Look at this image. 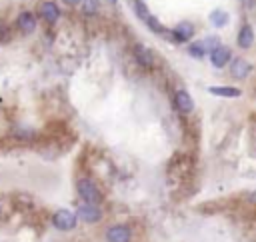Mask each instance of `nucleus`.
Instances as JSON below:
<instances>
[{"instance_id": "10", "label": "nucleus", "mask_w": 256, "mask_h": 242, "mask_svg": "<svg viewBox=\"0 0 256 242\" xmlns=\"http://www.w3.org/2000/svg\"><path fill=\"white\" fill-rule=\"evenodd\" d=\"M174 104H176V108H178L182 114H190V112L194 110V100H192V96H190L186 90H178V92L174 94Z\"/></svg>"}, {"instance_id": "18", "label": "nucleus", "mask_w": 256, "mask_h": 242, "mask_svg": "<svg viewBox=\"0 0 256 242\" xmlns=\"http://www.w3.org/2000/svg\"><path fill=\"white\" fill-rule=\"evenodd\" d=\"M62 2H64L66 6H78V4L82 2V0H62Z\"/></svg>"}, {"instance_id": "4", "label": "nucleus", "mask_w": 256, "mask_h": 242, "mask_svg": "<svg viewBox=\"0 0 256 242\" xmlns=\"http://www.w3.org/2000/svg\"><path fill=\"white\" fill-rule=\"evenodd\" d=\"M38 16L48 22V24H54L58 18H60V8L56 2H52V0H42V2L38 4Z\"/></svg>"}, {"instance_id": "2", "label": "nucleus", "mask_w": 256, "mask_h": 242, "mask_svg": "<svg viewBox=\"0 0 256 242\" xmlns=\"http://www.w3.org/2000/svg\"><path fill=\"white\" fill-rule=\"evenodd\" d=\"M76 218H78L76 212H70V210H66V208H60V210L54 212L52 224H54V228H58V230H62V232H68V230L76 228Z\"/></svg>"}, {"instance_id": "3", "label": "nucleus", "mask_w": 256, "mask_h": 242, "mask_svg": "<svg viewBox=\"0 0 256 242\" xmlns=\"http://www.w3.org/2000/svg\"><path fill=\"white\" fill-rule=\"evenodd\" d=\"M194 34H196V28H194V24L188 22V20H184V22L176 24L172 30H168V36H170L174 42H190V40L194 38Z\"/></svg>"}, {"instance_id": "13", "label": "nucleus", "mask_w": 256, "mask_h": 242, "mask_svg": "<svg viewBox=\"0 0 256 242\" xmlns=\"http://www.w3.org/2000/svg\"><path fill=\"white\" fill-rule=\"evenodd\" d=\"M208 92L214 96H222V98H238L242 94V90L234 86H210Z\"/></svg>"}, {"instance_id": "11", "label": "nucleus", "mask_w": 256, "mask_h": 242, "mask_svg": "<svg viewBox=\"0 0 256 242\" xmlns=\"http://www.w3.org/2000/svg\"><path fill=\"white\" fill-rule=\"evenodd\" d=\"M134 58H136V62H138L142 68H152V66H154V56H152V52H150L146 46H142V44H136V46H134Z\"/></svg>"}, {"instance_id": "5", "label": "nucleus", "mask_w": 256, "mask_h": 242, "mask_svg": "<svg viewBox=\"0 0 256 242\" xmlns=\"http://www.w3.org/2000/svg\"><path fill=\"white\" fill-rule=\"evenodd\" d=\"M76 216H78L82 222H86V224H94V222H98V220L102 218V210L98 208V204L82 202L80 208L76 210Z\"/></svg>"}, {"instance_id": "17", "label": "nucleus", "mask_w": 256, "mask_h": 242, "mask_svg": "<svg viewBox=\"0 0 256 242\" xmlns=\"http://www.w3.org/2000/svg\"><path fill=\"white\" fill-rule=\"evenodd\" d=\"M82 10H84V14H88V16H92V14H96L98 10H100V0H82Z\"/></svg>"}, {"instance_id": "1", "label": "nucleus", "mask_w": 256, "mask_h": 242, "mask_svg": "<svg viewBox=\"0 0 256 242\" xmlns=\"http://www.w3.org/2000/svg\"><path fill=\"white\" fill-rule=\"evenodd\" d=\"M76 190H78V196L88 204H100L102 202V192L96 186V182L90 178H80L76 182Z\"/></svg>"}, {"instance_id": "16", "label": "nucleus", "mask_w": 256, "mask_h": 242, "mask_svg": "<svg viewBox=\"0 0 256 242\" xmlns=\"http://www.w3.org/2000/svg\"><path fill=\"white\" fill-rule=\"evenodd\" d=\"M186 52H188L192 58H204V56L208 54V48L204 46V42H192V44L186 48Z\"/></svg>"}, {"instance_id": "6", "label": "nucleus", "mask_w": 256, "mask_h": 242, "mask_svg": "<svg viewBox=\"0 0 256 242\" xmlns=\"http://www.w3.org/2000/svg\"><path fill=\"white\" fill-rule=\"evenodd\" d=\"M132 232L126 224H114L106 230V240L108 242H130Z\"/></svg>"}, {"instance_id": "12", "label": "nucleus", "mask_w": 256, "mask_h": 242, "mask_svg": "<svg viewBox=\"0 0 256 242\" xmlns=\"http://www.w3.org/2000/svg\"><path fill=\"white\" fill-rule=\"evenodd\" d=\"M236 40H238V46L240 48L248 50L254 44V28L250 24H242V28L238 30V38Z\"/></svg>"}, {"instance_id": "9", "label": "nucleus", "mask_w": 256, "mask_h": 242, "mask_svg": "<svg viewBox=\"0 0 256 242\" xmlns=\"http://www.w3.org/2000/svg\"><path fill=\"white\" fill-rule=\"evenodd\" d=\"M250 72H252V64H250L248 60H244V58H234V60L230 62V74H232V78L242 80V78H246Z\"/></svg>"}, {"instance_id": "15", "label": "nucleus", "mask_w": 256, "mask_h": 242, "mask_svg": "<svg viewBox=\"0 0 256 242\" xmlns=\"http://www.w3.org/2000/svg\"><path fill=\"white\" fill-rule=\"evenodd\" d=\"M134 12H136V16L146 24L150 18H152V14H150V10H148V6L142 2V0H134Z\"/></svg>"}, {"instance_id": "7", "label": "nucleus", "mask_w": 256, "mask_h": 242, "mask_svg": "<svg viewBox=\"0 0 256 242\" xmlns=\"http://www.w3.org/2000/svg\"><path fill=\"white\" fill-rule=\"evenodd\" d=\"M208 54H210V62H212L214 68H224V66L232 60V52H230V48H226V46H216V48L210 50Z\"/></svg>"}, {"instance_id": "8", "label": "nucleus", "mask_w": 256, "mask_h": 242, "mask_svg": "<svg viewBox=\"0 0 256 242\" xmlns=\"http://www.w3.org/2000/svg\"><path fill=\"white\" fill-rule=\"evenodd\" d=\"M16 26H18V30H20L22 34H32V32L36 30V16H34L32 12L24 10V12H20V14H18V18H16Z\"/></svg>"}, {"instance_id": "14", "label": "nucleus", "mask_w": 256, "mask_h": 242, "mask_svg": "<svg viewBox=\"0 0 256 242\" xmlns=\"http://www.w3.org/2000/svg\"><path fill=\"white\" fill-rule=\"evenodd\" d=\"M208 18H210V24L216 26V28H222V26L228 24V12H224V10H220V8L212 10Z\"/></svg>"}]
</instances>
